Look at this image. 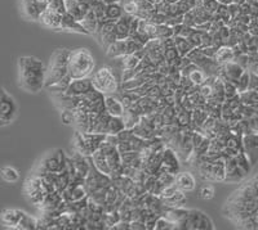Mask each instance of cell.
<instances>
[{
    "label": "cell",
    "mask_w": 258,
    "mask_h": 230,
    "mask_svg": "<svg viewBox=\"0 0 258 230\" xmlns=\"http://www.w3.org/2000/svg\"><path fill=\"white\" fill-rule=\"evenodd\" d=\"M106 139V134H97V133H84L77 130L74 133L73 146L75 152L80 155L91 157L94 152L98 151Z\"/></svg>",
    "instance_id": "obj_4"
},
{
    "label": "cell",
    "mask_w": 258,
    "mask_h": 230,
    "mask_svg": "<svg viewBox=\"0 0 258 230\" xmlns=\"http://www.w3.org/2000/svg\"><path fill=\"white\" fill-rule=\"evenodd\" d=\"M226 165V178L225 183H240L246 174L241 171L240 167L238 166V163L235 162L234 157H227L225 161Z\"/></svg>",
    "instance_id": "obj_16"
},
{
    "label": "cell",
    "mask_w": 258,
    "mask_h": 230,
    "mask_svg": "<svg viewBox=\"0 0 258 230\" xmlns=\"http://www.w3.org/2000/svg\"><path fill=\"white\" fill-rule=\"evenodd\" d=\"M22 213H24V211L17 210V208H4L2 211V215H0L2 224L9 229H18Z\"/></svg>",
    "instance_id": "obj_19"
},
{
    "label": "cell",
    "mask_w": 258,
    "mask_h": 230,
    "mask_svg": "<svg viewBox=\"0 0 258 230\" xmlns=\"http://www.w3.org/2000/svg\"><path fill=\"white\" fill-rule=\"evenodd\" d=\"M105 109L107 113L114 117H123L124 112H125V107H124L123 102H121L120 96H116L115 94L106 95Z\"/></svg>",
    "instance_id": "obj_20"
},
{
    "label": "cell",
    "mask_w": 258,
    "mask_h": 230,
    "mask_svg": "<svg viewBox=\"0 0 258 230\" xmlns=\"http://www.w3.org/2000/svg\"><path fill=\"white\" fill-rule=\"evenodd\" d=\"M250 72V71H249ZM248 90H258V75L254 72H250L249 89Z\"/></svg>",
    "instance_id": "obj_43"
},
{
    "label": "cell",
    "mask_w": 258,
    "mask_h": 230,
    "mask_svg": "<svg viewBox=\"0 0 258 230\" xmlns=\"http://www.w3.org/2000/svg\"><path fill=\"white\" fill-rule=\"evenodd\" d=\"M177 229L176 222H173L172 220H169L165 216H159L158 220H156V224L154 230H173Z\"/></svg>",
    "instance_id": "obj_37"
},
{
    "label": "cell",
    "mask_w": 258,
    "mask_h": 230,
    "mask_svg": "<svg viewBox=\"0 0 258 230\" xmlns=\"http://www.w3.org/2000/svg\"><path fill=\"white\" fill-rule=\"evenodd\" d=\"M61 31H69V32H77V34H84V35H89L87 30L83 27V25L80 24V21L75 20L73 16L69 12L64 13L62 16L61 21Z\"/></svg>",
    "instance_id": "obj_21"
},
{
    "label": "cell",
    "mask_w": 258,
    "mask_h": 230,
    "mask_svg": "<svg viewBox=\"0 0 258 230\" xmlns=\"http://www.w3.org/2000/svg\"><path fill=\"white\" fill-rule=\"evenodd\" d=\"M151 2H153L154 4H159V3H160V2H163V0H151Z\"/></svg>",
    "instance_id": "obj_48"
},
{
    "label": "cell",
    "mask_w": 258,
    "mask_h": 230,
    "mask_svg": "<svg viewBox=\"0 0 258 230\" xmlns=\"http://www.w3.org/2000/svg\"><path fill=\"white\" fill-rule=\"evenodd\" d=\"M24 193L25 197L30 203L34 206H40L41 202L44 201L49 193H52L48 188L47 183L44 181L43 176L34 174L32 176L27 178V180L24 184Z\"/></svg>",
    "instance_id": "obj_5"
},
{
    "label": "cell",
    "mask_w": 258,
    "mask_h": 230,
    "mask_svg": "<svg viewBox=\"0 0 258 230\" xmlns=\"http://www.w3.org/2000/svg\"><path fill=\"white\" fill-rule=\"evenodd\" d=\"M41 24L44 25L45 27L50 30H54V31H58L61 29V21L62 16L58 15V13L53 12L49 8H47L44 12L41 13L40 20H39Z\"/></svg>",
    "instance_id": "obj_22"
},
{
    "label": "cell",
    "mask_w": 258,
    "mask_h": 230,
    "mask_svg": "<svg viewBox=\"0 0 258 230\" xmlns=\"http://www.w3.org/2000/svg\"><path fill=\"white\" fill-rule=\"evenodd\" d=\"M47 66L34 56L20 57L17 61L18 86L30 94H38L45 89Z\"/></svg>",
    "instance_id": "obj_1"
},
{
    "label": "cell",
    "mask_w": 258,
    "mask_h": 230,
    "mask_svg": "<svg viewBox=\"0 0 258 230\" xmlns=\"http://www.w3.org/2000/svg\"><path fill=\"white\" fill-rule=\"evenodd\" d=\"M241 103L245 105H253L258 102V90H246L240 94Z\"/></svg>",
    "instance_id": "obj_39"
},
{
    "label": "cell",
    "mask_w": 258,
    "mask_h": 230,
    "mask_svg": "<svg viewBox=\"0 0 258 230\" xmlns=\"http://www.w3.org/2000/svg\"><path fill=\"white\" fill-rule=\"evenodd\" d=\"M174 38V44H176V49L178 50L179 57H187L191 53V50H194L195 48L191 45V43L188 41L187 38H182V36H173Z\"/></svg>",
    "instance_id": "obj_27"
},
{
    "label": "cell",
    "mask_w": 258,
    "mask_h": 230,
    "mask_svg": "<svg viewBox=\"0 0 258 230\" xmlns=\"http://www.w3.org/2000/svg\"><path fill=\"white\" fill-rule=\"evenodd\" d=\"M131 2H135V0H121V4H126V3H131Z\"/></svg>",
    "instance_id": "obj_47"
},
{
    "label": "cell",
    "mask_w": 258,
    "mask_h": 230,
    "mask_svg": "<svg viewBox=\"0 0 258 230\" xmlns=\"http://www.w3.org/2000/svg\"><path fill=\"white\" fill-rule=\"evenodd\" d=\"M249 81H250V72L249 70H246L243 75L240 76V79L236 82V89H238V93L241 94L244 91H246L249 89Z\"/></svg>",
    "instance_id": "obj_38"
},
{
    "label": "cell",
    "mask_w": 258,
    "mask_h": 230,
    "mask_svg": "<svg viewBox=\"0 0 258 230\" xmlns=\"http://www.w3.org/2000/svg\"><path fill=\"white\" fill-rule=\"evenodd\" d=\"M234 160H235V162L238 163V166L240 167L241 171H243L244 174H246V175L249 174L250 170H252V167H253V165H252V162H250L249 157L246 156L245 152L244 151L239 152L238 155L234 156Z\"/></svg>",
    "instance_id": "obj_31"
},
{
    "label": "cell",
    "mask_w": 258,
    "mask_h": 230,
    "mask_svg": "<svg viewBox=\"0 0 258 230\" xmlns=\"http://www.w3.org/2000/svg\"><path fill=\"white\" fill-rule=\"evenodd\" d=\"M68 167V156L62 149H53L48 152L36 167V175L48 174V172H63Z\"/></svg>",
    "instance_id": "obj_6"
},
{
    "label": "cell",
    "mask_w": 258,
    "mask_h": 230,
    "mask_svg": "<svg viewBox=\"0 0 258 230\" xmlns=\"http://www.w3.org/2000/svg\"><path fill=\"white\" fill-rule=\"evenodd\" d=\"M145 53H146V57L150 59V62H151L154 66H158L159 63H161V62L164 61V43H163V40L151 39V40L145 45Z\"/></svg>",
    "instance_id": "obj_12"
},
{
    "label": "cell",
    "mask_w": 258,
    "mask_h": 230,
    "mask_svg": "<svg viewBox=\"0 0 258 230\" xmlns=\"http://www.w3.org/2000/svg\"><path fill=\"white\" fill-rule=\"evenodd\" d=\"M234 49L231 47H227V45H223V47L218 48L217 53H216V57H214V59L217 61V63L220 66H223V64L234 61Z\"/></svg>",
    "instance_id": "obj_26"
},
{
    "label": "cell",
    "mask_w": 258,
    "mask_h": 230,
    "mask_svg": "<svg viewBox=\"0 0 258 230\" xmlns=\"http://www.w3.org/2000/svg\"><path fill=\"white\" fill-rule=\"evenodd\" d=\"M125 128V124H124L123 117H110L109 125H107V131L106 134H111V135H117L119 133L124 130Z\"/></svg>",
    "instance_id": "obj_30"
},
{
    "label": "cell",
    "mask_w": 258,
    "mask_h": 230,
    "mask_svg": "<svg viewBox=\"0 0 258 230\" xmlns=\"http://www.w3.org/2000/svg\"><path fill=\"white\" fill-rule=\"evenodd\" d=\"M94 58L91 50L87 48L73 49L69 58V75L71 79H84L89 77L94 70Z\"/></svg>",
    "instance_id": "obj_2"
},
{
    "label": "cell",
    "mask_w": 258,
    "mask_h": 230,
    "mask_svg": "<svg viewBox=\"0 0 258 230\" xmlns=\"http://www.w3.org/2000/svg\"><path fill=\"white\" fill-rule=\"evenodd\" d=\"M96 38L98 44L105 49H107L112 43H115L117 40V36L114 21L109 20L105 24H101L96 32Z\"/></svg>",
    "instance_id": "obj_11"
},
{
    "label": "cell",
    "mask_w": 258,
    "mask_h": 230,
    "mask_svg": "<svg viewBox=\"0 0 258 230\" xmlns=\"http://www.w3.org/2000/svg\"><path fill=\"white\" fill-rule=\"evenodd\" d=\"M218 3H220L221 6H231V4L234 3V0H218Z\"/></svg>",
    "instance_id": "obj_44"
},
{
    "label": "cell",
    "mask_w": 258,
    "mask_h": 230,
    "mask_svg": "<svg viewBox=\"0 0 258 230\" xmlns=\"http://www.w3.org/2000/svg\"><path fill=\"white\" fill-rule=\"evenodd\" d=\"M105 4H112V3H121V0H102Z\"/></svg>",
    "instance_id": "obj_45"
},
{
    "label": "cell",
    "mask_w": 258,
    "mask_h": 230,
    "mask_svg": "<svg viewBox=\"0 0 258 230\" xmlns=\"http://www.w3.org/2000/svg\"><path fill=\"white\" fill-rule=\"evenodd\" d=\"M146 53H145V48L140 52L132 53V54H128V56L123 57V58H119L121 63V70H133V68H137L140 66V63L142 62V59L145 58Z\"/></svg>",
    "instance_id": "obj_23"
},
{
    "label": "cell",
    "mask_w": 258,
    "mask_h": 230,
    "mask_svg": "<svg viewBox=\"0 0 258 230\" xmlns=\"http://www.w3.org/2000/svg\"><path fill=\"white\" fill-rule=\"evenodd\" d=\"M188 79H190V81L192 82L195 86H200V85L203 84V82L206 81L207 79H208V75H207L204 71L202 70V68L197 67L195 70L192 71V72L190 73V75L187 76Z\"/></svg>",
    "instance_id": "obj_36"
},
{
    "label": "cell",
    "mask_w": 258,
    "mask_h": 230,
    "mask_svg": "<svg viewBox=\"0 0 258 230\" xmlns=\"http://www.w3.org/2000/svg\"><path fill=\"white\" fill-rule=\"evenodd\" d=\"M124 7V13H126V15H132V16H137L138 13V9H140V7H138L137 2H131V3H126V4H123Z\"/></svg>",
    "instance_id": "obj_42"
},
{
    "label": "cell",
    "mask_w": 258,
    "mask_h": 230,
    "mask_svg": "<svg viewBox=\"0 0 258 230\" xmlns=\"http://www.w3.org/2000/svg\"><path fill=\"white\" fill-rule=\"evenodd\" d=\"M243 151L249 157L250 162L254 166L258 161V134L252 133L243 137Z\"/></svg>",
    "instance_id": "obj_17"
},
{
    "label": "cell",
    "mask_w": 258,
    "mask_h": 230,
    "mask_svg": "<svg viewBox=\"0 0 258 230\" xmlns=\"http://www.w3.org/2000/svg\"><path fill=\"white\" fill-rule=\"evenodd\" d=\"M93 85L96 89L102 91L105 95H110V94H116L120 89V85L117 81L116 76H115L114 71L109 66H103L100 70H97L93 73Z\"/></svg>",
    "instance_id": "obj_7"
},
{
    "label": "cell",
    "mask_w": 258,
    "mask_h": 230,
    "mask_svg": "<svg viewBox=\"0 0 258 230\" xmlns=\"http://www.w3.org/2000/svg\"><path fill=\"white\" fill-rule=\"evenodd\" d=\"M178 229L213 230L214 222L206 212H203L200 210H190L187 217L179 225Z\"/></svg>",
    "instance_id": "obj_10"
},
{
    "label": "cell",
    "mask_w": 258,
    "mask_h": 230,
    "mask_svg": "<svg viewBox=\"0 0 258 230\" xmlns=\"http://www.w3.org/2000/svg\"><path fill=\"white\" fill-rule=\"evenodd\" d=\"M176 185L183 192H191L197 187V180L190 172H178L176 175Z\"/></svg>",
    "instance_id": "obj_24"
},
{
    "label": "cell",
    "mask_w": 258,
    "mask_h": 230,
    "mask_svg": "<svg viewBox=\"0 0 258 230\" xmlns=\"http://www.w3.org/2000/svg\"><path fill=\"white\" fill-rule=\"evenodd\" d=\"M115 30H116L117 40L131 38V29H129V25L126 24V21L123 17L115 22Z\"/></svg>",
    "instance_id": "obj_33"
},
{
    "label": "cell",
    "mask_w": 258,
    "mask_h": 230,
    "mask_svg": "<svg viewBox=\"0 0 258 230\" xmlns=\"http://www.w3.org/2000/svg\"><path fill=\"white\" fill-rule=\"evenodd\" d=\"M18 114V107L13 98L6 89H2L0 95V126H8L13 123Z\"/></svg>",
    "instance_id": "obj_9"
},
{
    "label": "cell",
    "mask_w": 258,
    "mask_h": 230,
    "mask_svg": "<svg viewBox=\"0 0 258 230\" xmlns=\"http://www.w3.org/2000/svg\"><path fill=\"white\" fill-rule=\"evenodd\" d=\"M71 50L68 48H58L52 53L45 70V87L56 84L64 76L69 75V58Z\"/></svg>",
    "instance_id": "obj_3"
},
{
    "label": "cell",
    "mask_w": 258,
    "mask_h": 230,
    "mask_svg": "<svg viewBox=\"0 0 258 230\" xmlns=\"http://www.w3.org/2000/svg\"><path fill=\"white\" fill-rule=\"evenodd\" d=\"M2 179L8 184H16L20 180V172L12 166H4L2 169Z\"/></svg>",
    "instance_id": "obj_32"
},
{
    "label": "cell",
    "mask_w": 258,
    "mask_h": 230,
    "mask_svg": "<svg viewBox=\"0 0 258 230\" xmlns=\"http://www.w3.org/2000/svg\"><path fill=\"white\" fill-rule=\"evenodd\" d=\"M94 87L93 81L89 77H84V79H75L71 81L70 86L64 94H68L70 96H84L85 94H88L89 91Z\"/></svg>",
    "instance_id": "obj_15"
},
{
    "label": "cell",
    "mask_w": 258,
    "mask_h": 230,
    "mask_svg": "<svg viewBox=\"0 0 258 230\" xmlns=\"http://www.w3.org/2000/svg\"><path fill=\"white\" fill-rule=\"evenodd\" d=\"M71 81H73L71 76L68 75V76H64L63 79L59 80V81H57L56 84L49 85V86H47L45 89H47L50 94H62L68 90L69 86H70V84H71Z\"/></svg>",
    "instance_id": "obj_29"
},
{
    "label": "cell",
    "mask_w": 258,
    "mask_h": 230,
    "mask_svg": "<svg viewBox=\"0 0 258 230\" xmlns=\"http://www.w3.org/2000/svg\"><path fill=\"white\" fill-rule=\"evenodd\" d=\"M124 16V7L121 3H112L107 4L106 7V17L109 18L110 21L116 22L117 20H120Z\"/></svg>",
    "instance_id": "obj_28"
},
{
    "label": "cell",
    "mask_w": 258,
    "mask_h": 230,
    "mask_svg": "<svg viewBox=\"0 0 258 230\" xmlns=\"http://www.w3.org/2000/svg\"><path fill=\"white\" fill-rule=\"evenodd\" d=\"M179 156L177 152L170 147H165L163 151V163L159 171H167L177 175L179 172Z\"/></svg>",
    "instance_id": "obj_13"
},
{
    "label": "cell",
    "mask_w": 258,
    "mask_h": 230,
    "mask_svg": "<svg viewBox=\"0 0 258 230\" xmlns=\"http://www.w3.org/2000/svg\"><path fill=\"white\" fill-rule=\"evenodd\" d=\"M48 6L39 3L38 0H22V9L27 18L32 21L40 20L41 13L44 12Z\"/></svg>",
    "instance_id": "obj_18"
},
{
    "label": "cell",
    "mask_w": 258,
    "mask_h": 230,
    "mask_svg": "<svg viewBox=\"0 0 258 230\" xmlns=\"http://www.w3.org/2000/svg\"><path fill=\"white\" fill-rule=\"evenodd\" d=\"M145 48V45L140 41H137L133 38L124 39V40H116L112 43L107 49H106V54L107 57L112 59H119L123 57L132 54V53L140 52Z\"/></svg>",
    "instance_id": "obj_8"
},
{
    "label": "cell",
    "mask_w": 258,
    "mask_h": 230,
    "mask_svg": "<svg viewBox=\"0 0 258 230\" xmlns=\"http://www.w3.org/2000/svg\"><path fill=\"white\" fill-rule=\"evenodd\" d=\"M36 226H38V217H34L24 211L20 225H18V230H34L36 229Z\"/></svg>",
    "instance_id": "obj_34"
},
{
    "label": "cell",
    "mask_w": 258,
    "mask_h": 230,
    "mask_svg": "<svg viewBox=\"0 0 258 230\" xmlns=\"http://www.w3.org/2000/svg\"><path fill=\"white\" fill-rule=\"evenodd\" d=\"M245 68L243 66H240L239 63H236L235 61L229 62V63L223 64L221 66V71H220V77L222 80H226V81H231L236 85L238 80L240 79V76L245 72Z\"/></svg>",
    "instance_id": "obj_14"
},
{
    "label": "cell",
    "mask_w": 258,
    "mask_h": 230,
    "mask_svg": "<svg viewBox=\"0 0 258 230\" xmlns=\"http://www.w3.org/2000/svg\"><path fill=\"white\" fill-rule=\"evenodd\" d=\"M185 193L186 192H183V190L177 189L173 195H170L169 198H165L163 199V201H164V203L167 204V206H182V204L186 202Z\"/></svg>",
    "instance_id": "obj_35"
},
{
    "label": "cell",
    "mask_w": 258,
    "mask_h": 230,
    "mask_svg": "<svg viewBox=\"0 0 258 230\" xmlns=\"http://www.w3.org/2000/svg\"><path fill=\"white\" fill-rule=\"evenodd\" d=\"M234 3L238 6H243L244 3H246V0H234Z\"/></svg>",
    "instance_id": "obj_46"
},
{
    "label": "cell",
    "mask_w": 258,
    "mask_h": 230,
    "mask_svg": "<svg viewBox=\"0 0 258 230\" xmlns=\"http://www.w3.org/2000/svg\"><path fill=\"white\" fill-rule=\"evenodd\" d=\"M48 8L53 12L58 13V15L63 16L64 13L68 12V7H66V0H53L52 3L48 6Z\"/></svg>",
    "instance_id": "obj_40"
},
{
    "label": "cell",
    "mask_w": 258,
    "mask_h": 230,
    "mask_svg": "<svg viewBox=\"0 0 258 230\" xmlns=\"http://www.w3.org/2000/svg\"><path fill=\"white\" fill-rule=\"evenodd\" d=\"M80 24H82L83 27L87 30V32H88L89 35H96L97 30H98V17H97L96 13H94L92 9L84 16V18L80 21Z\"/></svg>",
    "instance_id": "obj_25"
},
{
    "label": "cell",
    "mask_w": 258,
    "mask_h": 230,
    "mask_svg": "<svg viewBox=\"0 0 258 230\" xmlns=\"http://www.w3.org/2000/svg\"><path fill=\"white\" fill-rule=\"evenodd\" d=\"M199 197L203 201H211L214 198V188L209 184H204L199 190Z\"/></svg>",
    "instance_id": "obj_41"
}]
</instances>
